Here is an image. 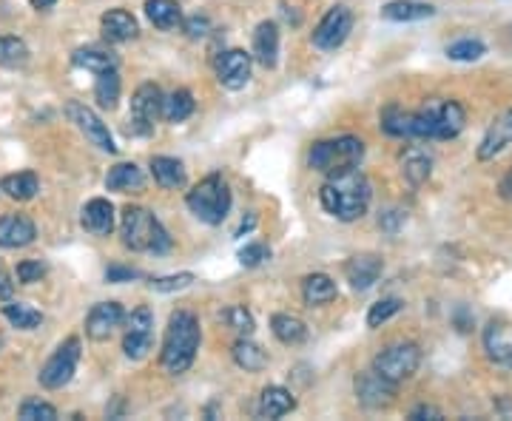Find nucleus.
<instances>
[{"label": "nucleus", "mask_w": 512, "mask_h": 421, "mask_svg": "<svg viewBox=\"0 0 512 421\" xmlns=\"http://www.w3.org/2000/svg\"><path fill=\"white\" fill-rule=\"evenodd\" d=\"M77 362H80V339L72 336V339H66V342L49 356V362L43 365V370H40V385L49 387V390L66 387L72 382Z\"/></svg>", "instance_id": "obj_9"}, {"label": "nucleus", "mask_w": 512, "mask_h": 421, "mask_svg": "<svg viewBox=\"0 0 512 421\" xmlns=\"http://www.w3.org/2000/svg\"><path fill=\"white\" fill-rule=\"evenodd\" d=\"M467 114L456 100H430L413 111V134L416 140H453L464 131Z\"/></svg>", "instance_id": "obj_4"}, {"label": "nucleus", "mask_w": 512, "mask_h": 421, "mask_svg": "<svg viewBox=\"0 0 512 421\" xmlns=\"http://www.w3.org/2000/svg\"><path fill=\"white\" fill-rule=\"evenodd\" d=\"M29 63V46L12 35H0V66L6 69H20Z\"/></svg>", "instance_id": "obj_37"}, {"label": "nucleus", "mask_w": 512, "mask_h": 421, "mask_svg": "<svg viewBox=\"0 0 512 421\" xmlns=\"http://www.w3.org/2000/svg\"><path fill=\"white\" fill-rule=\"evenodd\" d=\"M402 174L404 180L410 185H424L430 180V174H433V157L427 154V151H421V148L410 146L402 151Z\"/></svg>", "instance_id": "obj_23"}, {"label": "nucleus", "mask_w": 512, "mask_h": 421, "mask_svg": "<svg viewBox=\"0 0 512 421\" xmlns=\"http://www.w3.org/2000/svg\"><path fill=\"white\" fill-rule=\"evenodd\" d=\"M268 257H271V251H268L262 242H251V245H245V248L239 251V262H242L245 268H256V265H262Z\"/></svg>", "instance_id": "obj_44"}, {"label": "nucleus", "mask_w": 512, "mask_h": 421, "mask_svg": "<svg viewBox=\"0 0 512 421\" xmlns=\"http://www.w3.org/2000/svg\"><path fill=\"white\" fill-rule=\"evenodd\" d=\"M225 319H228V325L237 330L239 336H251V333H254V316L245 311L242 305L228 308V311H225Z\"/></svg>", "instance_id": "obj_42"}, {"label": "nucleus", "mask_w": 512, "mask_h": 421, "mask_svg": "<svg viewBox=\"0 0 512 421\" xmlns=\"http://www.w3.org/2000/svg\"><path fill=\"white\" fill-rule=\"evenodd\" d=\"M123 322H126V311L120 302H97L86 316V336L94 342H106Z\"/></svg>", "instance_id": "obj_15"}, {"label": "nucleus", "mask_w": 512, "mask_h": 421, "mask_svg": "<svg viewBox=\"0 0 512 421\" xmlns=\"http://www.w3.org/2000/svg\"><path fill=\"white\" fill-rule=\"evenodd\" d=\"M55 3L57 0H32V6H35V9H52Z\"/></svg>", "instance_id": "obj_53"}, {"label": "nucleus", "mask_w": 512, "mask_h": 421, "mask_svg": "<svg viewBox=\"0 0 512 421\" xmlns=\"http://www.w3.org/2000/svg\"><path fill=\"white\" fill-rule=\"evenodd\" d=\"M194 109H197V103L188 89H177L174 94L163 97V117L168 123H183L194 114Z\"/></svg>", "instance_id": "obj_34"}, {"label": "nucleus", "mask_w": 512, "mask_h": 421, "mask_svg": "<svg viewBox=\"0 0 512 421\" xmlns=\"http://www.w3.org/2000/svg\"><path fill=\"white\" fill-rule=\"evenodd\" d=\"M151 174L160 188H183L185 185V168L174 157H154L151 160Z\"/></svg>", "instance_id": "obj_31"}, {"label": "nucleus", "mask_w": 512, "mask_h": 421, "mask_svg": "<svg viewBox=\"0 0 512 421\" xmlns=\"http://www.w3.org/2000/svg\"><path fill=\"white\" fill-rule=\"evenodd\" d=\"M382 271V259L376 257V254H356V257H350L348 262H345V276H348V282L353 285V291H367V288H373V285L379 282Z\"/></svg>", "instance_id": "obj_17"}, {"label": "nucleus", "mask_w": 512, "mask_h": 421, "mask_svg": "<svg viewBox=\"0 0 512 421\" xmlns=\"http://www.w3.org/2000/svg\"><path fill=\"white\" fill-rule=\"evenodd\" d=\"M512 143V109H507L504 114H498L487 134L481 137V146H478V160H495L504 148Z\"/></svg>", "instance_id": "obj_16"}, {"label": "nucleus", "mask_w": 512, "mask_h": 421, "mask_svg": "<svg viewBox=\"0 0 512 421\" xmlns=\"http://www.w3.org/2000/svg\"><path fill=\"white\" fill-rule=\"evenodd\" d=\"M66 114H69V120H72L77 129L86 134V140L97 146L100 151H106V154H114L117 146H114V140H111L109 129H106V123L94 114L89 106H83V103H77L72 100L69 106H66Z\"/></svg>", "instance_id": "obj_12"}, {"label": "nucleus", "mask_w": 512, "mask_h": 421, "mask_svg": "<svg viewBox=\"0 0 512 421\" xmlns=\"http://www.w3.org/2000/svg\"><path fill=\"white\" fill-rule=\"evenodd\" d=\"M72 63L77 69H86V72H106V69H117V55H111L106 49H77L72 55Z\"/></svg>", "instance_id": "obj_33"}, {"label": "nucleus", "mask_w": 512, "mask_h": 421, "mask_svg": "<svg viewBox=\"0 0 512 421\" xmlns=\"http://www.w3.org/2000/svg\"><path fill=\"white\" fill-rule=\"evenodd\" d=\"M120 89H123V83H120L117 69H106V72L97 74V83H94V100H97V106L103 111L117 109Z\"/></svg>", "instance_id": "obj_30"}, {"label": "nucleus", "mask_w": 512, "mask_h": 421, "mask_svg": "<svg viewBox=\"0 0 512 421\" xmlns=\"http://www.w3.org/2000/svg\"><path fill=\"white\" fill-rule=\"evenodd\" d=\"M436 15V6L421 0H390L382 6V18L393 23H419Z\"/></svg>", "instance_id": "obj_21"}, {"label": "nucleus", "mask_w": 512, "mask_h": 421, "mask_svg": "<svg viewBox=\"0 0 512 421\" xmlns=\"http://www.w3.org/2000/svg\"><path fill=\"white\" fill-rule=\"evenodd\" d=\"M404 222H407V211H399V208H390V211H384L382 217H379V225L387 234H396Z\"/></svg>", "instance_id": "obj_47"}, {"label": "nucleus", "mask_w": 512, "mask_h": 421, "mask_svg": "<svg viewBox=\"0 0 512 421\" xmlns=\"http://www.w3.org/2000/svg\"><path fill=\"white\" fill-rule=\"evenodd\" d=\"M234 362H237L242 370H248V373H256V370H262V367L268 365V353L254 345L248 336H242L237 345H234Z\"/></svg>", "instance_id": "obj_35"}, {"label": "nucleus", "mask_w": 512, "mask_h": 421, "mask_svg": "<svg viewBox=\"0 0 512 421\" xmlns=\"http://www.w3.org/2000/svg\"><path fill=\"white\" fill-rule=\"evenodd\" d=\"M382 131L390 137H402V140H416L413 134V111H404L399 106H390L382 111Z\"/></svg>", "instance_id": "obj_32"}, {"label": "nucleus", "mask_w": 512, "mask_h": 421, "mask_svg": "<svg viewBox=\"0 0 512 421\" xmlns=\"http://www.w3.org/2000/svg\"><path fill=\"white\" fill-rule=\"evenodd\" d=\"M194 282V274H171L160 276V279H151V291L157 293H171V291H183Z\"/></svg>", "instance_id": "obj_43"}, {"label": "nucleus", "mask_w": 512, "mask_h": 421, "mask_svg": "<svg viewBox=\"0 0 512 421\" xmlns=\"http://www.w3.org/2000/svg\"><path fill=\"white\" fill-rule=\"evenodd\" d=\"M137 276H140V271H134V268H117V265L106 271V279H109V282H131V279H137Z\"/></svg>", "instance_id": "obj_49"}, {"label": "nucleus", "mask_w": 512, "mask_h": 421, "mask_svg": "<svg viewBox=\"0 0 512 421\" xmlns=\"http://www.w3.org/2000/svg\"><path fill=\"white\" fill-rule=\"evenodd\" d=\"M157 117H163V92L154 83H143L134 97H131V111H128V134L131 137H148L154 131Z\"/></svg>", "instance_id": "obj_8"}, {"label": "nucleus", "mask_w": 512, "mask_h": 421, "mask_svg": "<svg viewBox=\"0 0 512 421\" xmlns=\"http://www.w3.org/2000/svg\"><path fill=\"white\" fill-rule=\"evenodd\" d=\"M421 365V350L416 342H396L390 348H384L376 359H373V370L384 376L393 385L407 382Z\"/></svg>", "instance_id": "obj_7"}, {"label": "nucleus", "mask_w": 512, "mask_h": 421, "mask_svg": "<svg viewBox=\"0 0 512 421\" xmlns=\"http://www.w3.org/2000/svg\"><path fill=\"white\" fill-rule=\"evenodd\" d=\"M487 55V46L481 40H473V37H464V40H456L447 46V57L450 60H461V63H473V60H481Z\"/></svg>", "instance_id": "obj_38"}, {"label": "nucleus", "mask_w": 512, "mask_h": 421, "mask_svg": "<svg viewBox=\"0 0 512 421\" xmlns=\"http://www.w3.org/2000/svg\"><path fill=\"white\" fill-rule=\"evenodd\" d=\"M80 225L94 237H109L114 231V205L109 200H103V197L89 200L83 214H80Z\"/></svg>", "instance_id": "obj_19"}, {"label": "nucleus", "mask_w": 512, "mask_h": 421, "mask_svg": "<svg viewBox=\"0 0 512 421\" xmlns=\"http://www.w3.org/2000/svg\"><path fill=\"white\" fill-rule=\"evenodd\" d=\"M302 296H305L308 305H328L339 296V288L328 274H311L305 276V282H302Z\"/></svg>", "instance_id": "obj_29"}, {"label": "nucleus", "mask_w": 512, "mask_h": 421, "mask_svg": "<svg viewBox=\"0 0 512 421\" xmlns=\"http://www.w3.org/2000/svg\"><path fill=\"white\" fill-rule=\"evenodd\" d=\"M18 416L23 421H55L57 410L52 404L40 402V399H26V402L20 404Z\"/></svg>", "instance_id": "obj_41"}, {"label": "nucleus", "mask_w": 512, "mask_h": 421, "mask_svg": "<svg viewBox=\"0 0 512 421\" xmlns=\"http://www.w3.org/2000/svg\"><path fill=\"white\" fill-rule=\"evenodd\" d=\"M370 197H373V188H370L367 177L359 168L333 174L319 191L322 208L339 222L359 220L367 211V205H370Z\"/></svg>", "instance_id": "obj_1"}, {"label": "nucleus", "mask_w": 512, "mask_h": 421, "mask_svg": "<svg viewBox=\"0 0 512 421\" xmlns=\"http://www.w3.org/2000/svg\"><path fill=\"white\" fill-rule=\"evenodd\" d=\"M146 15L163 32H171L183 23V9L177 6V0H146Z\"/></svg>", "instance_id": "obj_28"}, {"label": "nucleus", "mask_w": 512, "mask_h": 421, "mask_svg": "<svg viewBox=\"0 0 512 421\" xmlns=\"http://www.w3.org/2000/svg\"><path fill=\"white\" fill-rule=\"evenodd\" d=\"M0 191H3L9 200L26 202V200H32L37 191H40V180H37L35 171L9 174V177H3V180H0Z\"/></svg>", "instance_id": "obj_26"}, {"label": "nucleus", "mask_w": 512, "mask_h": 421, "mask_svg": "<svg viewBox=\"0 0 512 421\" xmlns=\"http://www.w3.org/2000/svg\"><path fill=\"white\" fill-rule=\"evenodd\" d=\"M188 208L205 225H220L231 211V188L220 174H211L188 191Z\"/></svg>", "instance_id": "obj_6"}, {"label": "nucleus", "mask_w": 512, "mask_h": 421, "mask_svg": "<svg viewBox=\"0 0 512 421\" xmlns=\"http://www.w3.org/2000/svg\"><path fill=\"white\" fill-rule=\"evenodd\" d=\"M100 26H103V37L109 43H126V40H134L137 37V20L126 9H111L100 18Z\"/></svg>", "instance_id": "obj_22"}, {"label": "nucleus", "mask_w": 512, "mask_h": 421, "mask_svg": "<svg viewBox=\"0 0 512 421\" xmlns=\"http://www.w3.org/2000/svg\"><path fill=\"white\" fill-rule=\"evenodd\" d=\"M365 157V143L359 137H336V140H319L316 146L311 148V163L313 171H322V174H342V171H350V168H359Z\"/></svg>", "instance_id": "obj_5"}, {"label": "nucleus", "mask_w": 512, "mask_h": 421, "mask_svg": "<svg viewBox=\"0 0 512 421\" xmlns=\"http://www.w3.org/2000/svg\"><path fill=\"white\" fill-rule=\"evenodd\" d=\"M484 348H487V356L493 359L495 365L512 367V342L504 339L501 325H490L487 328V333H484Z\"/></svg>", "instance_id": "obj_36"}, {"label": "nucleus", "mask_w": 512, "mask_h": 421, "mask_svg": "<svg viewBox=\"0 0 512 421\" xmlns=\"http://www.w3.org/2000/svg\"><path fill=\"white\" fill-rule=\"evenodd\" d=\"M3 316L20 330H35L40 322H43V313L35 311V308H29V305H6L3 308Z\"/></svg>", "instance_id": "obj_39"}, {"label": "nucleus", "mask_w": 512, "mask_h": 421, "mask_svg": "<svg viewBox=\"0 0 512 421\" xmlns=\"http://www.w3.org/2000/svg\"><path fill=\"white\" fill-rule=\"evenodd\" d=\"M217 80L228 92H239L251 83V55L242 49H228L217 57Z\"/></svg>", "instance_id": "obj_14"}, {"label": "nucleus", "mask_w": 512, "mask_h": 421, "mask_svg": "<svg viewBox=\"0 0 512 421\" xmlns=\"http://www.w3.org/2000/svg\"><path fill=\"white\" fill-rule=\"evenodd\" d=\"M501 197H504V200H512V171L501 180Z\"/></svg>", "instance_id": "obj_52"}, {"label": "nucleus", "mask_w": 512, "mask_h": 421, "mask_svg": "<svg viewBox=\"0 0 512 421\" xmlns=\"http://www.w3.org/2000/svg\"><path fill=\"white\" fill-rule=\"evenodd\" d=\"M46 274V265L40 259H23L18 265V282L23 285H32V282H40V276Z\"/></svg>", "instance_id": "obj_45"}, {"label": "nucleus", "mask_w": 512, "mask_h": 421, "mask_svg": "<svg viewBox=\"0 0 512 421\" xmlns=\"http://www.w3.org/2000/svg\"><path fill=\"white\" fill-rule=\"evenodd\" d=\"M12 291H15V285L9 282V276L0 271V299H12Z\"/></svg>", "instance_id": "obj_50"}, {"label": "nucleus", "mask_w": 512, "mask_h": 421, "mask_svg": "<svg viewBox=\"0 0 512 421\" xmlns=\"http://www.w3.org/2000/svg\"><path fill=\"white\" fill-rule=\"evenodd\" d=\"M37 237L35 222L23 214H6L0 217V248H26Z\"/></svg>", "instance_id": "obj_18"}, {"label": "nucleus", "mask_w": 512, "mask_h": 421, "mask_svg": "<svg viewBox=\"0 0 512 421\" xmlns=\"http://www.w3.org/2000/svg\"><path fill=\"white\" fill-rule=\"evenodd\" d=\"M410 419L439 421V419H444V416H441L439 407H433V404H419V407H413V410H410Z\"/></svg>", "instance_id": "obj_48"}, {"label": "nucleus", "mask_w": 512, "mask_h": 421, "mask_svg": "<svg viewBox=\"0 0 512 421\" xmlns=\"http://www.w3.org/2000/svg\"><path fill=\"white\" fill-rule=\"evenodd\" d=\"M197 350H200V322H197V316L191 311L171 313L168 330H165L163 356H160L165 370L174 373V376L185 373L188 367L194 365Z\"/></svg>", "instance_id": "obj_2"}, {"label": "nucleus", "mask_w": 512, "mask_h": 421, "mask_svg": "<svg viewBox=\"0 0 512 421\" xmlns=\"http://www.w3.org/2000/svg\"><path fill=\"white\" fill-rule=\"evenodd\" d=\"M254 57L265 66L274 69L279 60V26L274 20H262L254 32Z\"/></svg>", "instance_id": "obj_20"}, {"label": "nucleus", "mask_w": 512, "mask_h": 421, "mask_svg": "<svg viewBox=\"0 0 512 421\" xmlns=\"http://www.w3.org/2000/svg\"><path fill=\"white\" fill-rule=\"evenodd\" d=\"M350 29H353V12L345 3H339V6L328 9V15L313 29V46L322 52H336L348 40Z\"/></svg>", "instance_id": "obj_10"}, {"label": "nucleus", "mask_w": 512, "mask_h": 421, "mask_svg": "<svg viewBox=\"0 0 512 421\" xmlns=\"http://www.w3.org/2000/svg\"><path fill=\"white\" fill-rule=\"evenodd\" d=\"M399 311H402V299H396V296L376 302V305L370 308V313H367V328H382L384 322L393 319Z\"/></svg>", "instance_id": "obj_40"}, {"label": "nucleus", "mask_w": 512, "mask_h": 421, "mask_svg": "<svg viewBox=\"0 0 512 421\" xmlns=\"http://www.w3.org/2000/svg\"><path fill=\"white\" fill-rule=\"evenodd\" d=\"M271 330L274 336L282 342V345H302L308 339V325L299 319V316H291V313H276L271 319Z\"/></svg>", "instance_id": "obj_27"}, {"label": "nucleus", "mask_w": 512, "mask_h": 421, "mask_svg": "<svg viewBox=\"0 0 512 421\" xmlns=\"http://www.w3.org/2000/svg\"><path fill=\"white\" fill-rule=\"evenodd\" d=\"M293 407H296V399H293L291 390H285V387H265L262 390V396H259V416L262 419H282V416H288Z\"/></svg>", "instance_id": "obj_24"}, {"label": "nucleus", "mask_w": 512, "mask_h": 421, "mask_svg": "<svg viewBox=\"0 0 512 421\" xmlns=\"http://www.w3.org/2000/svg\"><path fill=\"white\" fill-rule=\"evenodd\" d=\"M120 234H123V245L137 254H165L171 248L168 231L148 208H140V205H128L123 211Z\"/></svg>", "instance_id": "obj_3"}, {"label": "nucleus", "mask_w": 512, "mask_h": 421, "mask_svg": "<svg viewBox=\"0 0 512 421\" xmlns=\"http://www.w3.org/2000/svg\"><path fill=\"white\" fill-rule=\"evenodd\" d=\"M180 26H183V32L191 37V40H200V37H205L211 32V20L205 18V15H191V18H185Z\"/></svg>", "instance_id": "obj_46"}, {"label": "nucleus", "mask_w": 512, "mask_h": 421, "mask_svg": "<svg viewBox=\"0 0 512 421\" xmlns=\"http://www.w3.org/2000/svg\"><path fill=\"white\" fill-rule=\"evenodd\" d=\"M254 225H256V214H248V220H242V225H239L237 237H245L248 231H254Z\"/></svg>", "instance_id": "obj_51"}, {"label": "nucleus", "mask_w": 512, "mask_h": 421, "mask_svg": "<svg viewBox=\"0 0 512 421\" xmlns=\"http://www.w3.org/2000/svg\"><path fill=\"white\" fill-rule=\"evenodd\" d=\"M154 348V313L146 305L131 311L126 319V336H123V350L131 362L146 359L148 350Z\"/></svg>", "instance_id": "obj_11"}, {"label": "nucleus", "mask_w": 512, "mask_h": 421, "mask_svg": "<svg viewBox=\"0 0 512 421\" xmlns=\"http://www.w3.org/2000/svg\"><path fill=\"white\" fill-rule=\"evenodd\" d=\"M356 396H359V402L365 404L367 410H384L396 399V385L387 382L384 376H379L370 367V370L356 376Z\"/></svg>", "instance_id": "obj_13"}, {"label": "nucleus", "mask_w": 512, "mask_h": 421, "mask_svg": "<svg viewBox=\"0 0 512 421\" xmlns=\"http://www.w3.org/2000/svg\"><path fill=\"white\" fill-rule=\"evenodd\" d=\"M146 177L134 163H117L106 177V188L117 191V194H128V191H143Z\"/></svg>", "instance_id": "obj_25"}]
</instances>
